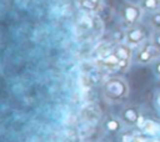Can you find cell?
I'll return each instance as SVG.
<instances>
[{
  "label": "cell",
  "instance_id": "6da1fadb",
  "mask_svg": "<svg viewBox=\"0 0 160 142\" xmlns=\"http://www.w3.org/2000/svg\"><path fill=\"white\" fill-rule=\"evenodd\" d=\"M131 55L132 50L129 44H119L112 49L110 54L105 55L100 60V64L109 69L118 67L120 70H125L130 65Z\"/></svg>",
  "mask_w": 160,
  "mask_h": 142
},
{
  "label": "cell",
  "instance_id": "7a4b0ae2",
  "mask_svg": "<svg viewBox=\"0 0 160 142\" xmlns=\"http://www.w3.org/2000/svg\"><path fill=\"white\" fill-rule=\"evenodd\" d=\"M129 90L130 88H129L126 80L121 76H114V77L108 78L102 86L104 96L108 100L114 101V102L126 98L129 95Z\"/></svg>",
  "mask_w": 160,
  "mask_h": 142
},
{
  "label": "cell",
  "instance_id": "3957f363",
  "mask_svg": "<svg viewBox=\"0 0 160 142\" xmlns=\"http://www.w3.org/2000/svg\"><path fill=\"white\" fill-rule=\"evenodd\" d=\"M141 11H142V7L141 6L135 5V4H130V2L125 4L121 7L122 19L130 26L138 25V21L140 20V16H141Z\"/></svg>",
  "mask_w": 160,
  "mask_h": 142
},
{
  "label": "cell",
  "instance_id": "277c9868",
  "mask_svg": "<svg viewBox=\"0 0 160 142\" xmlns=\"http://www.w3.org/2000/svg\"><path fill=\"white\" fill-rule=\"evenodd\" d=\"M160 54V50L158 47H155L152 45V42L150 44H145L136 54V61L140 64H149L154 59H156Z\"/></svg>",
  "mask_w": 160,
  "mask_h": 142
},
{
  "label": "cell",
  "instance_id": "5b68a950",
  "mask_svg": "<svg viewBox=\"0 0 160 142\" xmlns=\"http://www.w3.org/2000/svg\"><path fill=\"white\" fill-rule=\"evenodd\" d=\"M146 37V31L140 25H134L126 31V44L130 46H136L144 42Z\"/></svg>",
  "mask_w": 160,
  "mask_h": 142
},
{
  "label": "cell",
  "instance_id": "8992f818",
  "mask_svg": "<svg viewBox=\"0 0 160 142\" xmlns=\"http://www.w3.org/2000/svg\"><path fill=\"white\" fill-rule=\"evenodd\" d=\"M140 120H141V115L139 110L134 106H129L124 108L121 112V121L128 125H139Z\"/></svg>",
  "mask_w": 160,
  "mask_h": 142
},
{
  "label": "cell",
  "instance_id": "52a82bcc",
  "mask_svg": "<svg viewBox=\"0 0 160 142\" xmlns=\"http://www.w3.org/2000/svg\"><path fill=\"white\" fill-rule=\"evenodd\" d=\"M79 6L86 11H96L101 4V0H78Z\"/></svg>",
  "mask_w": 160,
  "mask_h": 142
},
{
  "label": "cell",
  "instance_id": "ba28073f",
  "mask_svg": "<svg viewBox=\"0 0 160 142\" xmlns=\"http://www.w3.org/2000/svg\"><path fill=\"white\" fill-rule=\"evenodd\" d=\"M121 120H118V118H115V117H110V118H108L106 121H105V127H106V130L109 131V132H111V133H116L120 128H121Z\"/></svg>",
  "mask_w": 160,
  "mask_h": 142
},
{
  "label": "cell",
  "instance_id": "9c48e42d",
  "mask_svg": "<svg viewBox=\"0 0 160 142\" xmlns=\"http://www.w3.org/2000/svg\"><path fill=\"white\" fill-rule=\"evenodd\" d=\"M141 7L146 11L155 12L160 9V0H141Z\"/></svg>",
  "mask_w": 160,
  "mask_h": 142
},
{
  "label": "cell",
  "instance_id": "30bf717a",
  "mask_svg": "<svg viewBox=\"0 0 160 142\" xmlns=\"http://www.w3.org/2000/svg\"><path fill=\"white\" fill-rule=\"evenodd\" d=\"M149 21H150L151 27H152L155 31H160V10L152 12V14L150 15Z\"/></svg>",
  "mask_w": 160,
  "mask_h": 142
},
{
  "label": "cell",
  "instance_id": "8fae6325",
  "mask_svg": "<svg viewBox=\"0 0 160 142\" xmlns=\"http://www.w3.org/2000/svg\"><path fill=\"white\" fill-rule=\"evenodd\" d=\"M151 42H152V45H154L155 47H158V49L160 50V31H155Z\"/></svg>",
  "mask_w": 160,
  "mask_h": 142
},
{
  "label": "cell",
  "instance_id": "7c38bea8",
  "mask_svg": "<svg viewBox=\"0 0 160 142\" xmlns=\"http://www.w3.org/2000/svg\"><path fill=\"white\" fill-rule=\"evenodd\" d=\"M154 72L158 77H160V60H156L154 64Z\"/></svg>",
  "mask_w": 160,
  "mask_h": 142
},
{
  "label": "cell",
  "instance_id": "4fadbf2b",
  "mask_svg": "<svg viewBox=\"0 0 160 142\" xmlns=\"http://www.w3.org/2000/svg\"><path fill=\"white\" fill-rule=\"evenodd\" d=\"M158 103H159V105H160V93H159V95H158Z\"/></svg>",
  "mask_w": 160,
  "mask_h": 142
}]
</instances>
